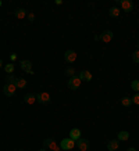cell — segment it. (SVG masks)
<instances>
[{"instance_id":"1","label":"cell","mask_w":139,"mask_h":151,"mask_svg":"<svg viewBox=\"0 0 139 151\" xmlns=\"http://www.w3.org/2000/svg\"><path fill=\"white\" fill-rule=\"evenodd\" d=\"M60 147H61V150H72L75 147V140H72V139H70V137H67V139H63L60 142Z\"/></svg>"},{"instance_id":"2","label":"cell","mask_w":139,"mask_h":151,"mask_svg":"<svg viewBox=\"0 0 139 151\" xmlns=\"http://www.w3.org/2000/svg\"><path fill=\"white\" fill-rule=\"evenodd\" d=\"M81 82H82V81H81L78 76H72V78H70L67 86H68L70 90H77V89L81 86Z\"/></svg>"},{"instance_id":"3","label":"cell","mask_w":139,"mask_h":151,"mask_svg":"<svg viewBox=\"0 0 139 151\" xmlns=\"http://www.w3.org/2000/svg\"><path fill=\"white\" fill-rule=\"evenodd\" d=\"M15 90H17V87H15V85H13V83H6L4 87H3V93H4V96H7V97L14 96Z\"/></svg>"},{"instance_id":"4","label":"cell","mask_w":139,"mask_h":151,"mask_svg":"<svg viewBox=\"0 0 139 151\" xmlns=\"http://www.w3.org/2000/svg\"><path fill=\"white\" fill-rule=\"evenodd\" d=\"M36 101L39 104H49L50 103V94L45 92L39 93V94H36Z\"/></svg>"},{"instance_id":"5","label":"cell","mask_w":139,"mask_h":151,"mask_svg":"<svg viewBox=\"0 0 139 151\" xmlns=\"http://www.w3.org/2000/svg\"><path fill=\"white\" fill-rule=\"evenodd\" d=\"M75 146L78 147V150L79 151H88L89 148V142L86 140V139H78L77 142H75Z\"/></svg>"},{"instance_id":"6","label":"cell","mask_w":139,"mask_h":151,"mask_svg":"<svg viewBox=\"0 0 139 151\" xmlns=\"http://www.w3.org/2000/svg\"><path fill=\"white\" fill-rule=\"evenodd\" d=\"M21 69H22V71H25L27 73H29V75H33L32 63H31L29 60H22V61H21Z\"/></svg>"},{"instance_id":"7","label":"cell","mask_w":139,"mask_h":151,"mask_svg":"<svg viewBox=\"0 0 139 151\" xmlns=\"http://www.w3.org/2000/svg\"><path fill=\"white\" fill-rule=\"evenodd\" d=\"M99 36H100V40L104 42V43H110V42L113 40V32H111V31H109V29L103 31Z\"/></svg>"},{"instance_id":"8","label":"cell","mask_w":139,"mask_h":151,"mask_svg":"<svg viewBox=\"0 0 139 151\" xmlns=\"http://www.w3.org/2000/svg\"><path fill=\"white\" fill-rule=\"evenodd\" d=\"M64 60H65V63H74L75 60H77V53H75L74 50H67L64 53Z\"/></svg>"},{"instance_id":"9","label":"cell","mask_w":139,"mask_h":151,"mask_svg":"<svg viewBox=\"0 0 139 151\" xmlns=\"http://www.w3.org/2000/svg\"><path fill=\"white\" fill-rule=\"evenodd\" d=\"M120 4L125 13H130V11H132V9H134V1H131V0H121Z\"/></svg>"},{"instance_id":"10","label":"cell","mask_w":139,"mask_h":151,"mask_svg":"<svg viewBox=\"0 0 139 151\" xmlns=\"http://www.w3.org/2000/svg\"><path fill=\"white\" fill-rule=\"evenodd\" d=\"M78 78L81 79V81H85V82H90V81H92V73L85 69V71H81V72L78 73Z\"/></svg>"},{"instance_id":"11","label":"cell","mask_w":139,"mask_h":151,"mask_svg":"<svg viewBox=\"0 0 139 151\" xmlns=\"http://www.w3.org/2000/svg\"><path fill=\"white\" fill-rule=\"evenodd\" d=\"M56 146H57V143H56L54 139L49 137V139H46V140H43V147L47 148V150H53Z\"/></svg>"},{"instance_id":"12","label":"cell","mask_w":139,"mask_h":151,"mask_svg":"<svg viewBox=\"0 0 139 151\" xmlns=\"http://www.w3.org/2000/svg\"><path fill=\"white\" fill-rule=\"evenodd\" d=\"M70 139H72V140H78V139H81V129L78 128H74L70 130Z\"/></svg>"},{"instance_id":"13","label":"cell","mask_w":139,"mask_h":151,"mask_svg":"<svg viewBox=\"0 0 139 151\" xmlns=\"http://www.w3.org/2000/svg\"><path fill=\"white\" fill-rule=\"evenodd\" d=\"M24 101H25L28 105L35 104V101H36V94H31V93H28V94L24 96Z\"/></svg>"},{"instance_id":"14","label":"cell","mask_w":139,"mask_h":151,"mask_svg":"<svg viewBox=\"0 0 139 151\" xmlns=\"http://www.w3.org/2000/svg\"><path fill=\"white\" fill-rule=\"evenodd\" d=\"M118 147H120V142L118 140H110L107 143V150L109 151H116L118 150Z\"/></svg>"},{"instance_id":"15","label":"cell","mask_w":139,"mask_h":151,"mask_svg":"<svg viewBox=\"0 0 139 151\" xmlns=\"http://www.w3.org/2000/svg\"><path fill=\"white\" fill-rule=\"evenodd\" d=\"M128 139H130V133L127 132V130L118 132V136H117V140H118V142H127Z\"/></svg>"},{"instance_id":"16","label":"cell","mask_w":139,"mask_h":151,"mask_svg":"<svg viewBox=\"0 0 139 151\" xmlns=\"http://www.w3.org/2000/svg\"><path fill=\"white\" fill-rule=\"evenodd\" d=\"M27 15H28L27 11H25V9H22V7H20V9L15 10V17L18 19H24Z\"/></svg>"},{"instance_id":"17","label":"cell","mask_w":139,"mask_h":151,"mask_svg":"<svg viewBox=\"0 0 139 151\" xmlns=\"http://www.w3.org/2000/svg\"><path fill=\"white\" fill-rule=\"evenodd\" d=\"M120 9L118 7H111L110 10H109V15H110L111 18H117L118 15H120Z\"/></svg>"},{"instance_id":"18","label":"cell","mask_w":139,"mask_h":151,"mask_svg":"<svg viewBox=\"0 0 139 151\" xmlns=\"http://www.w3.org/2000/svg\"><path fill=\"white\" fill-rule=\"evenodd\" d=\"M27 86V81L24 78H18L17 79V82H15V87L17 89H24V87Z\"/></svg>"},{"instance_id":"19","label":"cell","mask_w":139,"mask_h":151,"mask_svg":"<svg viewBox=\"0 0 139 151\" xmlns=\"http://www.w3.org/2000/svg\"><path fill=\"white\" fill-rule=\"evenodd\" d=\"M17 76H14L13 73H10V75H7V76H6V82L7 83H13V85H15V82H17Z\"/></svg>"},{"instance_id":"20","label":"cell","mask_w":139,"mask_h":151,"mask_svg":"<svg viewBox=\"0 0 139 151\" xmlns=\"http://www.w3.org/2000/svg\"><path fill=\"white\" fill-rule=\"evenodd\" d=\"M4 71H6V73H7V75L13 73L14 72V64H13V63H10V64L6 65V67H4Z\"/></svg>"},{"instance_id":"21","label":"cell","mask_w":139,"mask_h":151,"mask_svg":"<svg viewBox=\"0 0 139 151\" xmlns=\"http://www.w3.org/2000/svg\"><path fill=\"white\" fill-rule=\"evenodd\" d=\"M131 87H132L136 93H139V81H138V79H135V81H132V82H131Z\"/></svg>"},{"instance_id":"22","label":"cell","mask_w":139,"mask_h":151,"mask_svg":"<svg viewBox=\"0 0 139 151\" xmlns=\"http://www.w3.org/2000/svg\"><path fill=\"white\" fill-rule=\"evenodd\" d=\"M121 104L124 105V107H131V104H132V100H131V99H128V97H124V99L121 100Z\"/></svg>"},{"instance_id":"23","label":"cell","mask_w":139,"mask_h":151,"mask_svg":"<svg viewBox=\"0 0 139 151\" xmlns=\"http://www.w3.org/2000/svg\"><path fill=\"white\" fill-rule=\"evenodd\" d=\"M65 75H67V76H70V78H72V76H75V69H74V68H68V69H65Z\"/></svg>"},{"instance_id":"24","label":"cell","mask_w":139,"mask_h":151,"mask_svg":"<svg viewBox=\"0 0 139 151\" xmlns=\"http://www.w3.org/2000/svg\"><path fill=\"white\" fill-rule=\"evenodd\" d=\"M132 61L136 63V64H139V50L134 51V54H132Z\"/></svg>"},{"instance_id":"25","label":"cell","mask_w":139,"mask_h":151,"mask_svg":"<svg viewBox=\"0 0 139 151\" xmlns=\"http://www.w3.org/2000/svg\"><path fill=\"white\" fill-rule=\"evenodd\" d=\"M132 104H136V105H139V93H135V96H132Z\"/></svg>"},{"instance_id":"26","label":"cell","mask_w":139,"mask_h":151,"mask_svg":"<svg viewBox=\"0 0 139 151\" xmlns=\"http://www.w3.org/2000/svg\"><path fill=\"white\" fill-rule=\"evenodd\" d=\"M28 19H29L31 22H33V21H35V14H33V13H29V14H28Z\"/></svg>"},{"instance_id":"27","label":"cell","mask_w":139,"mask_h":151,"mask_svg":"<svg viewBox=\"0 0 139 151\" xmlns=\"http://www.w3.org/2000/svg\"><path fill=\"white\" fill-rule=\"evenodd\" d=\"M10 60H11V61H13V63H14V61L17 60V54H15V53H13V54L10 55Z\"/></svg>"},{"instance_id":"28","label":"cell","mask_w":139,"mask_h":151,"mask_svg":"<svg viewBox=\"0 0 139 151\" xmlns=\"http://www.w3.org/2000/svg\"><path fill=\"white\" fill-rule=\"evenodd\" d=\"M51 151H61V147H60V146H56V147H54V148H53V150H51Z\"/></svg>"},{"instance_id":"29","label":"cell","mask_w":139,"mask_h":151,"mask_svg":"<svg viewBox=\"0 0 139 151\" xmlns=\"http://www.w3.org/2000/svg\"><path fill=\"white\" fill-rule=\"evenodd\" d=\"M56 4H57V6H61V4H63V1H61V0H56Z\"/></svg>"},{"instance_id":"30","label":"cell","mask_w":139,"mask_h":151,"mask_svg":"<svg viewBox=\"0 0 139 151\" xmlns=\"http://www.w3.org/2000/svg\"><path fill=\"white\" fill-rule=\"evenodd\" d=\"M95 40H100V36H99V35H95Z\"/></svg>"},{"instance_id":"31","label":"cell","mask_w":139,"mask_h":151,"mask_svg":"<svg viewBox=\"0 0 139 151\" xmlns=\"http://www.w3.org/2000/svg\"><path fill=\"white\" fill-rule=\"evenodd\" d=\"M127 151H136V148H134V147H131V148H128Z\"/></svg>"},{"instance_id":"32","label":"cell","mask_w":139,"mask_h":151,"mask_svg":"<svg viewBox=\"0 0 139 151\" xmlns=\"http://www.w3.org/2000/svg\"><path fill=\"white\" fill-rule=\"evenodd\" d=\"M1 67H3V60L0 58V68H1Z\"/></svg>"},{"instance_id":"33","label":"cell","mask_w":139,"mask_h":151,"mask_svg":"<svg viewBox=\"0 0 139 151\" xmlns=\"http://www.w3.org/2000/svg\"><path fill=\"white\" fill-rule=\"evenodd\" d=\"M39 151H47V148H45V147H42V148H41Z\"/></svg>"},{"instance_id":"34","label":"cell","mask_w":139,"mask_h":151,"mask_svg":"<svg viewBox=\"0 0 139 151\" xmlns=\"http://www.w3.org/2000/svg\"><path fill=\"white\" fill-rule=\"evenodd\" d=\"M0 7H1V0H0Z\"/></svg>"},{"instance_id":"35","label":"cell","mask_w":139,"mask_h":151,"mask_svg":"<svg viewBox=\"0 0 139 151\" xmlns=\"http://www.w3.org/2000/svg\"><path fill=\"white\" fill-rule=\"evenodd\" d=\"M138 47H139V42H138ZM138 50H139V49H138Z\"/></svg>"},{"instance_id":"36","label":"cell","mask_w":139,"mask_h":151,"mask_svg":"<svg viewBox=\"0 0 139 151\" xmlns=\"http://www.w3.org/2000/svg\"><path fill=\"white\" fill-rule=\"evenodd\" d=\"M21 151H24V150H21Z\"/></svg>"}]
</instances>
